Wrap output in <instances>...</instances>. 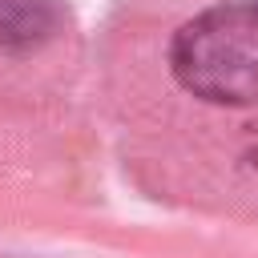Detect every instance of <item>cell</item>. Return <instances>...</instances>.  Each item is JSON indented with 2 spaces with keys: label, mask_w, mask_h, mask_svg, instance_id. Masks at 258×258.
I'll return each instance as SVG.
<instances>
[{
  "label": "cell",
  "mask_w": 258,
  "mask_h": 258,
  "mask_svg": "<svg viewBox=\"0 0 258 258\" xmlns=\"http://www.w3.org/2000/svg\"><path fill=\"white\" fill-rule=\"evenodd\" d=\"M64 32L60 0H0V52L32 56Z\"/></svg>",
  "instance_id": "cell-2"
},
{
  "label": "cell",
  "mask_w": 258,
  "mask_h": 258,
  "mask_svg": "<svg viewBox=\"0 0 258 258\" xmlns=\"http://www.w3.org/2000/svg\"><path fill=\"white\" fill-rule=\"evenodd\" d=\"M165 89L210 113H258V0H206L145 24Z\"/></svg>",
  "instance_id": "cell-1"
}]
</instances>
